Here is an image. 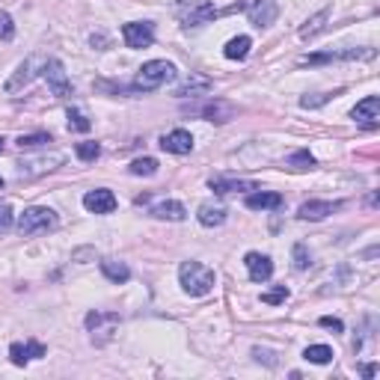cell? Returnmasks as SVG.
<instances>
[{
    "mask_svg": "<svg viewBox=\"0 0 380 380\" xmlns=\"http://www.w3.org/2000/svg\"><path fill=\"white\" fill-rule=\"evenodd\" d=\"M190 116H199V119H208V122H229L232 116H235V107L229 104V101H202V104H196V107H184Z\"/></svg>",
    "mask_w": 380,
    "mask_h": 380,
    "instance_id": "obj_6",
    "label": "cell"
},
{
    "mask_svg": "<svg viewBox=\"0 0 380 380\" xmlns=\"http://www.w3.org/2000/svg\"><path fill=\"white\" fill-rule=\"evenodd\" d=\"M327 21H330V9H321L318 15H312L306 24L300 27V39H315L324 27H327Z\"/></svg>",
    "mask_w": 380,
    "mask_h": 380,
    "instance_id": "obj_24",
    "label": "cell"
},
{
    "mask_svg": "<svg viewBox=\"0 0 380 380\" xmlns=\"http://www.w3.org/2000/svg\"><path fill=\"white\" fill-rule=\"evenodd\" d=\"M247 208H250V211H273V208H283V196H280V194H268V190H256V194L247 196Z\"/></svg>",
    "mask_w": 380,
    "mask_h": 380,
    "instance_id": "obj_20",
    "label": "cell"
},
{
    "mask_svg": "<svg viewBox=\"0 0 380 380\" xmlns=\"http://www.w3.org/2000/svg\"><path fill=\"white\" fill-rule=\"evenodd\" d=\"M149 214L155 220H170V223H182L187 217V208L182 205V202L175 199H163V202H155V205L149 208Z\"/></svg>",
    "mask_w": 380,
    "mask_h": 380,
    "instance_id": "obj_15",
    "label": "cell"
},
{
    "mask_svg": "<svg viewBox=\"0 0 380 380\" xmlns=\"http://www.w3.org/2000/svg\"><path fill=\"white\" fill-rule=\"evenodd\" d=\"M86 330L93 333V345H107V341L116 336V330H119V324H122V318L116 312H98V309H93L90 315H86Z\"/></svg>",
    "mask_w": 380,
    "mask_h": 380,
    "instance_id": "obj_4",
    "label": "cell"
},
{
    "mask_svg": "<svg viewBox=\"0 0 380 380\" xmlns=\"http://www.w3.org/2000/svg\"><path fill=\"white\" fill-rule=\"evenodd\" d=\"M351 116L357 122H365V125H377V119H380V98L377 95L362 98L360 104L351 110Z\"/></svg>",
    "mask_w": 380,
    "mask_h": 380,
    "instance_id": "obj_18",
    "label": "cell"
},
{
    "mask_svg": "<svg viewBox=\"0 0 380 380\" xmlns=\"http://www.w3.org/2000/svg\"><path fill=\"white\" fill-rule=\"evenodd\" d=\"M226 211L223 205H214V202H202L199 205V211H196V217H199V223L205 226V229H214V226H223L226 223Z\"/></svg>",
    "mask_w": 380,
    "mask_h": 380,
    "instance_id": "obj_21",
    "label": "cell"
},
{
    "mask_svg": "<svg viewBox=\"0 0 380 380\" xmlns=\"http://www.w3.org/2000/svg\"><path fill=\"white\" fill-rule=\"evenodd\" d=\"M74 151H78L81 161L90 163V161H95V158L101 155V146H98V143H78V149H74Z\"/></svg>",
    "mask_w": 380,
    "mask_h": 380,
    "instance_id": "obj_33",
    "label": "cell"
},
{
    "mask_svg": "<svg viewBox=\"0 0 380 380\" xmlns=\"http://www.w3.org/2000/svg\"><path fill=\"white\" fill-rule=\"evenodd\" d=\"M303 357H306L309 362H315V365H327V362H333V348H327V345H309L306 351H303Z\"/></svg>",
    "mask_w": 380,
    "mask_h": 380,
    "instance_id": "obj_26",
    "label": "cell"
},
{
    "mask_svg": "<svg viewBox=\"0 0 380 380\" xmlns=\"http://www.w3.org/2000/svg\"><path fill=\"white\" fill-rule=\"evenodd\" d=\"M175 66L172 62H167V60H149V62H143V69L137 72V78H134V90L137 93H155V90H161V86H167V83H172L175 81Z\"/></svg>",
    "mask_w": 380,
    "mask_h": 380,
    "instance_id": "obj_2",
    "label": "cell"
},
{
    "mask_svg": "<svg viewBox=\"0 0 380 380\" xmlns=\"http://www.w3.org/2000/svg\"><path fill=\"white\" fill-rule=\"evenodd\" d=\"M250 48H252L250 36H238V39H232L229 45L223 48V57H226V60H247Z\"/></svg>",
    "mask_w": 380,
    "mask_h": 380,
    "instance_id": "obj_25",
    "label": "cell"
},
{
    "mask_svg": "<svg viewBox=\"0 0 380 380\" xmlns=\"http://www.w3.org/2000/svg\"><path fill=\"white\" fill-rule=\"evenodd\" d=\"M33 69H36V60H33V57H30V60H24L21 66L15 69V74H12V78L6 81L4 90H6L9 95H15V93L21 90V86H27V83L33 81Z\"/></svg>",
    "mask_w": 380,
    "mask_h": 380,
    "instance_id": "obj_19",
    "label": "cell"
},
{
    "mask_svg": "<svg viewBox=\"0 0 380 380\" xmlns=\"http://www.w3.org/2000/svg\"><path fill=\"white\" fill-rule=\"evenodd\" d=\"M128 172L131 175H155L158 172V161L155 158H137V161H131Z\"/></svg>",
    "mask_w": 380,
    "mask_h": 380,
    "instance_id": "obj_29",
    "label": "cell"
},
{
    "mask_svg": "<svg viewBox=\"0 0 380 380\" xmlns=\"http://www.w3.org/2000/svg\"><path fill=\"white\" fill-rule=\"evenodd\" d=\"M276 15H280V6H276V0H250L247 6V18L252 27H271V24L276 21Z\"/></svg>",
    "mask_w": 380,
    "mask_h": 380,
    "instance_id": "obj_8",
    "label": "cell"
},
{
    "mask_svg": "<svg viewBox=\"0 0 380 380\" xmlns=\"http://www.w3.org/2000/svg\"><path fill=\"white\" fill-rule=\"evenodd\" d=\"M83 208L93 214H110V211H116V196H113V190H107V187L90 190V194L83 196Z\"/></svg>",
    "mask_w": 380,
    "mask_h": 380,
    "instance_id": "obj_12",
    "label": "cell"
},
{
    "mask_svg": "<svg viewBox=\"0 0 380 380\" xmlns=\"http://www.w3.org/2000/svg\"><path fill=\"white\" fill-rule=\"evenodd\" d=\"M72 259H74V262H83V259H95V250H93V247L74 250V252H72Z\"/></svg>",
    "mask_w": 380,
    "mask_h": 380,
    "instance_id": "obj_37",
    "label": "cell"
},
{
    "mask_svg": "<svg viewBox=\"0 0 380 380\" xmlns=\"http://www.w3.org/2000/svg\"><path fill=\"white\" fill-rule=\"evenodd\" d=\"M285 167L288 170H312L315 167V158L309 155L306 149H300V151H294V155L285 158Z\"/></svg>",
    "mask_w": 380,
    "mask_h": 380,
    "instance_id": "obj_28",
    "label": "cell"
},
{
    "mask_svg": "<svg viewBox=\"0 0 380 380\" xmlns=\"http://www.w3.org/2000/svg\"><path fill=\"white\" fill-rule=\"evenodd\" d=\"M101 273H104L110 283H128V280H131V271H128V264H122V262H113V259H104V262H101Z\"/></svg>",
    "mask_w": 380,
    "mask_h": 380,
    "instance_id": "obj_23",
    "label": "cell"
},
{
    "mask_svg": "<svg viewBox=\"0 0 380 380\" xmlns=\"http://www.w3.org/2000/svg\"><path fill=\"white\" fill-rule=\"evenodd\" d=\"M12 223H15V214H12L9 202H0V232H9Z\"/></svg>",
    "mask_w": 380,
    "mask_h": 380,
    "instance_id": "obj_35",
    "label": "cell"
},
{
    "mask_svg": "<svg viewBox=\"0 0 380 380\" xmlns=\"http://www.w3.org/2000/svg\"><path fill=\"white\" fill-rule=\"evenodd\" d=\"M318 324L324 327V330H333V333H341V330H345V324H341L339 318H333V315H324Z\"/></svg>",
    "mask_w": 380,
    "mask_h": 380,
    "instance_id": "obj_36",
    "label": "cell"
},
{
    "mask_svg": "<svg viewBox=\"0 0 380 380\" xmlns=\"http://www.w3.org/2000/svg\"><path fill=\"white\" fill-rule=\"evenodd\" d=\"M12 36H15V24H12L9 12H4V9H0V39H4V42H9Z\"/></svg>",
    "mask_w": 380,
    "mask_h": 380,
    "instance_id": "obj_34",
    "label": "cell"
},
{
    "mask_svg": "<svg viewBox=\"0 0 380 380\" xmlns=\"http://www.w3.org/2000/svg\"><path fill=\"white\" fill-rule=\"evenodd\" d=\"M0 190H4V175H0Z\"/></svg>",
    "mask_w": 380,
    "mask_h": 380,
    "instance_id": "obj_40",
    "label": "cell"
},
{
    "mask_svg": "<svg viewBox=\"0 0 380 380\" xmlns=\"http://www.w3.org/2000/svg\"><path fill=\"white\" fill-rule=\"evenodd\" d=\"M62 161H66V158H62V155L24 158V161L18 163V175H21V179H33V175H42V172H50V170H57Z\"/></svg>",
    "mask_w": 380,
    "mask_h": 380,
    "instance_id": "obj_10",
    "label": "cell"
},
{
    "mask_svg": "<svg viewBox=\"0 0 380 380\" xmlns=\"http://www.w3.org/2000/svg\"><path fill=\"white\" fill-rule=\"evenodd\" d=\"M217 15V9H214V4H208V0H182L179 4V21L182 27H202V24H208Z\"/></svg>",
    "mask_w": 380,
    "mask_h": 380,
    "instance_id": "obj_5",
    "label": "cell"
},
{
    "mask_svg": "<svg viewBox=\"0 0 380 380\" xmlns=\"http://www.w3.org/2000/svg\"><path fill=\"white\" fill-rule=\"evenodd\" d=\"M45 143H54L50 140V134H27V137H18V146L21 149H39Z\"/></svg>",
    "mask_w": 380,
    "mask_h": 380,
    "instance_id": "obj_30",
    "label": "cell"
},
{
    "mask_svg": "<svg viewBox=\"0 0 380 380\" xmlns=\"http://www.w3.org/2000/svg\"><path fill=\"white\" fill-rule=\"evenodd\" d=\"M288 300V288L280 285V288H273V291H264L262 294V303H268V306H276V303H285Z\"/></svg>",
    "mask_w": 380,
    "mask_h": 380,
    "instance_id": "obj_32",
    "label": "cell"
},
{
    "mask_svg": "<svg viewBox=\"0 0 380 380\" xmlns=\"http://www.w3.org/2000/svg\"><path fill=\"white\" fill-rule=\"evenodd\" d=\"M39 357H45V345H39V341H27V345L15 341V345H9V360L15 365H27L30 360H39Z\"/></svg>",
    "mask_w": 380,
    "mask_h": 380,
    "instance_id": "obj_16",
    "label": "cell"
},
{
    "mask_svg": "<svg viewBox=\"0 0 380 380\" xmlns=\"http://www.w3.org/2000/svg\"><path fill=\"white\" fill-rule=\"evenodd\" d=\"M161 149L170 151V155H190V151H194V137L184 128H175V131L161 137Z\"/></svg>",
    "mask_w": 380,
    "mask_h": 380,
    "instance_id": "obj_13",
    "label": "cell"
},
{
    "mask_svg": "<svg viewBox=\"0 0 380 380\" xmlns=\"http://www.w3.org/2000/svg\"><path fill=\"white\" fill-rule=\"evenodd\" d=\"M122 39L128 48H149L155 42V27L149 21H131L122 27Z\"/></svg>",
    "mask_w": 380,
    "mask_h": 380,
    "instance_id": "obj_9",
    "label": "cell"
},
{
    "mask_svg": "<svg viewBox=\"0 0 380 380\" xmlns=\"http://www.w3.org/2000/svg\"><path fill=\"white\" fill-rule=\"evenodd\" d=\"M179 280H182V288L190 297H205L214 291V285H217V273L202 262H182Z\"/></svg>",
    "mask_w": 380,
    "mask_h": 380,
    "instance_id": "obj_1",
    "label": "cell"
},
{
    "mask_svg": "<svg viewBox=\"0 0 380 380\" xmlns=\"http://www.w3.org/2000/svg\"><path fill=\"white\" fill-rule=\"evenodd\" d=\"M66 116H69V128H72V131H81V134H86V131L93 128L90 116H86L83 110H78V107H69V113H66Z\"/></svg>",
    "mask_w": 380,
    "mask_h": 380,
    "instance_id": "obj_27",
    "label": "cell"
},
{
    "mask_svg": "<svg viewBox=\"0 0 380 380\" xmlns=\"http://www.w3.org/2000/svg\"><path fill=\"white\" fill-rule=\"evenodd\" d=\"M362 374L365 377H374L377 374V365H362Z\"/></svg>",
    "mask_w": 380,
    "mask_h": 380,
    "instance_id": "obj_38",
    "label": "cell"
},
{
    "mask_svg": "<svg viewBox=\"0 0 380 380\" xmlns=\"http://www.w3.org/2000/svg\"><path fill=\"white\" fill-rule=\"evenodd\" d=\"M339 208H341V202L309 199V202H303V205L297 208V217L300 220H324V217H330V214H336Z\"/></svg>",
    "mask_w": 380,
    "mask_h": 380,
    "instance_id": "obj_14",
    "label": "cell"
},
{
    "mask_svg": "<svg viewBox=\"0 0 380 380\" xmlns=\"http://www.w3.org/2000/svg\"><path fill=\"white\" fill-rule=\"evenodd\" d=\"M208 187L217 196H229V194H247V190H259L256 182H244V179H211Z\"/></svg>",
    "mask_w": 380,
    "mask_h": 380,
    "instance_id": "obj_17",
    "label": "cell"
},
{
    "mask_svg": "<svg viewBox=\"0 0 380 380\" xmlns=\"http://www.w3.org/2000/svg\"><path fill=\"white\" fill-rule=\"evenodd\" d=\"M294 268L297 271H306L309 264H312V256H309V250H306V244H294Z\"/></svg>",
    "mask_w": 380,
    "mask_h": 380,
    "instance_id": "obj_31",
    "label": "cell"
},
{
    "mask_svg": "<svg viewBox=\"0 0 380 380\" xmlns=\"http://www.w3.org/2000/svg\"><path fill=\"white\" fill-rule=\"evenodd\" d=\"M244 264H247V273H250L252 283H268L271 276H273V262H271V256H262V252H247Z\"/></svg>",
    "mask_w": 380,
    "mask_h": 380,
    "instance_id": "obj_11",
    "label": "cell"
},
{
    "mask_svg": "<svg viewBox=\"0 0 380 380\" xmlns=\"http://www.w3.org/2000/svg\"><path fill=\"white\" fill-rule=\"evenodd\" d=\"M42 78L48 81L50 93H54L57 98H69V95H72V83H69L66 69H62V62H60V60H45V66H42Z\"/></svg>",
    "mask_w": 380,
    "mask_h": 380,
    "instance_id": "obj_7",
    "label": "cell"
},
{
    "mask_svg": "<svg viewBox=\"0 0 380 380\" xmlns=\"http://www.w3.org/2000/svg\"><path fill=\"white\" fill-rule=\"evenodd\" d=\"M0 151H4V137H0Z\"/></svg>",
    "mask_w": 380,
    "mask_h": 380,
    "instance_id": "obj_39",
    "label": "cell"
},
{
    "mask_svg": "<svg viewBox=\"0 0 380 380\" xmlns=\"http://www.w3.org/2000/svg\"><path fill=\"white\" fill-rule=\"evenodd\" d=\"M211 86H214L211 78H202V74H190L184 83L175 86V95H179V98H187V95H205Z\"/></svg>",
    "mask_w": 380,
    "mask_h": 380,
    "instance_id": "obj_22",
    "label": "cell"
},
{
    "mask_svg": "<svg viewBox=\"0 0 380 380\" xmlns=\"http://www.w3.org/2000/svg\"><path fill=\"white\" fill-rule=\"evenodd\" d=\"M60 226V217H57V211H50L45 205H33L27 208L18 217V232L21 235H45V232H54Z\"/></svg>",
    "mask_w": 380,
    "mask_h": 380,
    "instance_id": "obj_3",
    "label": "cell"
}]
</instances>
